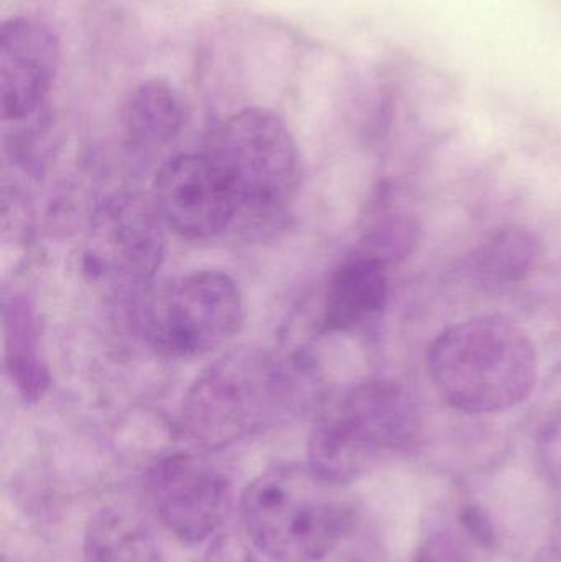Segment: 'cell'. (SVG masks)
<instances>
[{
  "instance_id": "obj_20",
  "label": "cell",
  "mask_w": 561,
  "mask_h": 562,
  "mask_svg": "<svg viewBox=\"0 0 561 562\" xmlns=\"http://www.w3.org/2000/svg\"><path fill=\"white\" fill-rule=\"evenodd\" d=\"M414 562H470L460 544L447 533H435L415 551Z\"/></svg>"
},
{
  "instance_id": "obj_21",
  "label": "cell",
  "mask_w": 561,
  "mask_h": 562,
  "mask_svg": "<svg viewBox=\"0 0 561 562\" xmlns=\"http://www.w3.org/2000/svg\"><path fill=\"white\" fill-rule=\"evenodd\" d=\"M542 562H561V550L557 548V550L549 551Z\"/></svg>"
},
{
  "instance_id": "obj_3",
  "label": "cell",
  "mask_w": 561,
  "mask_h": 562,
  "mask_svg": "<svg viewBox=\"0 0 561 562\" xmlns=\"http://www.w3.org/2000/svg\"><path fill=\"white\" fill-rule=\"evenodd\" d=\"M424 431L418 403L392 380H371L333 403L310 439V469L328 484L361 477L384 452L415 448Z\"/></svg>"
},
{
  "instance_id": "obj_5",
  "label": "cell",
  "mask_w": 561,
  "mask_h": 562,
  "mask_svg": "<svg viewBox=\"0 0 561 562\" xmlns=\"http://www.w3.org/2000/svg\"><path fill=\"white\" fill-rule=\"evenodd\" d=\"M135 317L155 353L165 359H193L226 346L239 333L243 293L226 273H188L145 291Z\"/></svg>"
},
{
  "instance_id": "obj_4",
  "label": "cell",
  "mask_w": 561,
  "mask_h": 562,
  "mask_svg": "<svg viewBox=\"0 0 561 562\" xmlns=\"http://www.w3.org/2000/svg\"><path fill=\"white\" fill-rule=\"evenodd\" d=\"M204 154L223 171L237 216H280L299 193L302 161L285 122L269 109H243L211 131Z\"/></svg>"
},
{
  "instance_id": "obj_17",
  "label": "cell",
  "mask_w": 561,
  "mask_h": 562,
  "mask_svg": "<svg viewBox=\"0 0 561 562\" xmlns=\"http://www.w3.org/2000/svg\"><path fill=\"white\" fill-rule=\"evenodd\" d=\"M539 461L547 479L561 492V418L553 419L540 432Z\"/></svg>"
},
{
  "instance_id": "obj_7",
  "label": "cell",
  "mask_w": 561,
  "mask_h": 562,
  "mask_svg": "<svg viewBox=\"0 0 561 562\" xmlns=\"http://www.w3.org/2000/svg\"><path fill=\"white\" fill-rule=\"evenodd\" d=\"M148 492L160 524L184 544L216 537L233 505L227 479L190 454L161 459L148 475Z\"/></svg>"
},
{
  "instance_id": "obj_13",
  "label": "cell",
  "mask_w": 561,
  "mask_h": 562,
  "mask_svg": "<svg viewBox=\"0 0 561 562\" xmlns=\"http://www.w3.org/2000/svg\"><path fill=\"white\" fill-rule=\"evenodd\" d=\"M86 562H165L152 528L128 508L104 507L89 520Z\"/></svg>"
},
{
  "instance_id": "obj_6",
  "label": "cell",
  "mask_w": 561,
  "mask_h": 562,
  "mask_svg": "<svg viewBox=\"0 0 561 562\" xmlns=\"http://www.w3.org/2000/svg\"><path fill=\"white\" fill-rule=\"evenodd\" d=\"M285 379L259 350H236L207 367L183 405L191 435L210 446L226 445L259 428L283 400Z\"/></svg>"
},
{
  "instance_id": "obj_19",
  "label": "cell",
  "mask_w": 561,
  "mask_h": 562,
  "mask_svg": "<svg viewBox=\"0 0 561 562\" xmlns=\"http://www.w3.org/2000/svg\"><path fill=\"white\" fill-rule=\"evenodd\" d=\"M460 521L471 540L476 541L480 547L486 548V550H493L496 547V528H494L490 514L481 505H464L461 508Z\"/></svg>"
},
{
  "instance_id": "obj_18",
  "label": "cell",
  "mask_w": 561,
  "mask_h": 562,
  "mask_svg": "<svg viewBox=\"0 0 561 562\" xmlns=\"http://www.w3.org/2000/svg\"><path fill=\"white\" fill-rule=\"evenodd\" d=\"M204 562H260L250 541L234 533L213 537L204 553Z\"/></svg>"
},
{
  "instance_id": "obj_2",
  "label": "cell",
  "mask_w": 561,
  "mask_h": 562,
  "mask_svg": "<svg viewBox=\"0 0 561 562\" xmlns=\"http://www.w3.org/2000/svg\"><path fill=\"white\" fill-rule=\"evenodd\" d=\"M333 488L310 465L263 472L240 497L247 540L276 562L325 560L351 527V512Z\"/></svg>"
},
{
  "instance_id": "obj_9",
  "label": "cell",
  "mask_w": 561,
  "mask_h": 562,
  "mask_svg": "<svg viewBox=\"0 0 561 562\" xmlns=\"http://www.w3.org/2000/svg\"><path fill=\"white\" fill-rule=\"evenodd\" d=\"M161 224L157 207L135 196L112 198L96 216L89 269L132 283L152 279L164 259Z\"/></svg>"
},
{
  "instance_id": "obj_14",
  "label": "cell",
  "mask_w": 561,
  "mask_h": 562,
  "mask_svg": "<svg viewBox=\"0 0 561 562\" xmlns=\"http://www.w3.org/2000/svg\"><path fill=\"white\" fill-rule=\"evenodd\" d=\"M420 239L422 224L417 214L402 203L397 188L385 184L369 211L361 244L356 250L389 269L408 259Z\"/></svg>"
},
{
  "instance_id": "obj_1",
  "label": "cell",
  "mask_w": 561,
  "mask_h": 562,
  "mask_svg": "<svg viewBox=\"0 0 561 562\" xmlns=\"http://www.w3.org/2000/svg\"><path fill=\"white\" fill-rule=\"evenodd\" d=\"M445 402L468 415H497L523 405L539 382L536 346L516 324L474 317L447 327L427 357Z\"/></svg>"
},
{
  "instance_id": "obj_8",
  "label": "cell",
  "mask_w": 561,
  "mask_h": 562,
  "mask_svg": "<svg viewBox=\"0 0 561 562\" xmlns=\"http://www.w3.org/2000/svg\"><path fill=\"white\" fill-rule=\"evenodd\" d=\"M155 207L165 226L188 240L213 239L237 217L229 183L204 151L178 155L161 167Z\"/></svg>"
},
{
  "instance_id": "obj_12",
  "label": "cell",
  "mask_w": 561,
  "mask_h": 562,
  "mask_svg": "<svg viewBox=\"0 0 561 562\" xmlns=\"http://www.w3.org/2000/svg\"><path fill=\"white\" fill-rule=\"evenodd\" d=\"M542 259V240L532 231L506 224L478 243L470 256V270L483 290L500 293L529 280Z\"/></svg>"
},
{
  "instance_id": "obj_15",
  "label": "cell",
  "mask_w": 561,
  "mask_h": 562,
  "mask_svg": "<svg viewBox=\"0 0 561 562\" xmlns=\"http://www.w3.org/2000/svg\"><path fill=\"white\" fill-rule=\"evenodd\" d=\"M125 124L137 144H168L183 127V99L173 86L161 79L142 82L128 99Z\"/></svg>"
},
{
  "instance_id": "obj_16",
  "label": "cell",
  "mask_w": 561,
  "mask_h": 562,
  "mask_svg": "<svg viewBox=\"0 0 561 562\" xmlns=\"http://www.w3.org/2000/svg\"><path fill=\"white\" fill-rule=\"evenodd\" d=\"M7 369L26 400H38L48 386V373L38 357L36 330L23 306L5 311Z\"/></svg>"
},
{
  "instance_id": "obj_11",
  "label": "cell",
  "mask_w": 561,
  "mask_h": 562,
  "mask_svg": "<svg viewBox=\"0 0 561 562\" xmlns=\"http://www.w3.org/2000/svg\"><path fill=\"white\" fill-rule=\"evenodd\" d=\"M389 300L388 267L355 250L329 279L323 329L349 333L382 313Z\"/></svg>"
},
{
  "instance_id": "obj_10",
  "label": "cell",
  "mask_w": 561,
  "mask_h": 562,
  "mask_svg": "<svg viewBox=\"0 0 561 562\" xmlns=\"http://www.w3.org/2000/svg\"><path fill=\"white\" fill-rule=\"evenodd\" d=\"M58 36L45 23L12 16L0 26V114L5 122L33 117L59 68Z\"/></svg>"
}]
</instances>
